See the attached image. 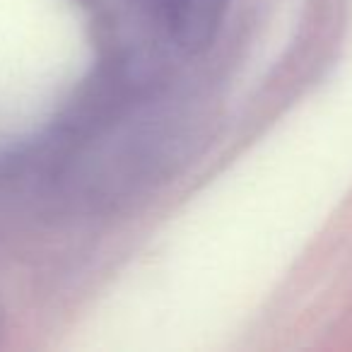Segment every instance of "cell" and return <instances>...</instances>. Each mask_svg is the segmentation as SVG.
<instances>
[{"label":"cell","instance_id":"cell-1","mask_svg":"<svg viewBox=\"0 0 352 352\" xmlns=\"http://www.w3.org/2000/svg\"><path fill=\"white\" fill-rule=\"evenodd\" d=\"M166 32L186 51L212 44L230 0H152Z\"/></svg>","mask_w":352,"mask_h":352}]
</instances>
